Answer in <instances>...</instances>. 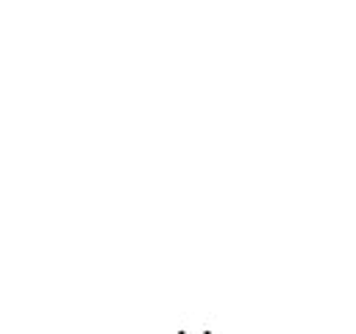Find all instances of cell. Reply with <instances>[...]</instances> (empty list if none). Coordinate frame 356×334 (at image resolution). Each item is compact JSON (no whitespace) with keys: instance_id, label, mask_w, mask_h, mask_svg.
Listing matches in <instances>:
<instances>
[{"instance_id":"1","label":"cell","mask_w":356,"mask_h":334,"mask_svg":"<svg viewBox=\"0 0 356 334\" xmlns=\"http://www.w3.org/2000/svg\"><path fill=\"white\" fill-rule=\"evenodd\" d=\"M203 334H211V331H203Z\"/></svg>"},{"instance_id":"2","label":"cell","mask_w":356,"mask_h":334,"mask_svg":"<svg viewBox=\"0 0 356 334\" xmlns=\"http://www.w3.org/2000/svg\"><path fill=\"white\" fill-rule=\"evenodd\" d=\"M178 334H186V331H178Z\"/></svg>"}]
</instances>
